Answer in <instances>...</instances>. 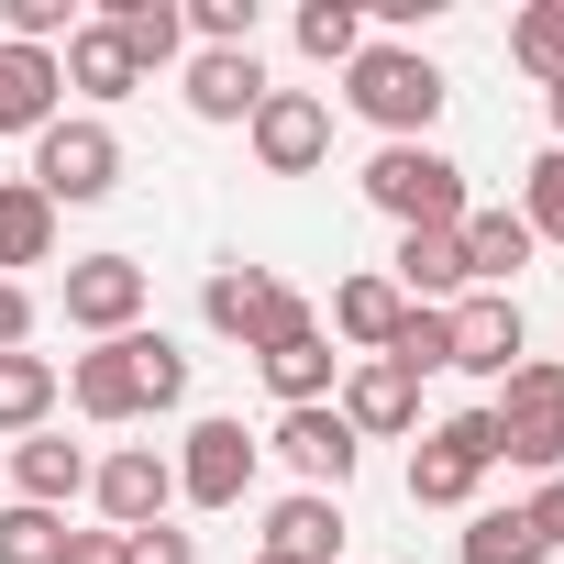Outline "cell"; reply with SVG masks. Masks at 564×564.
<instances>
[{
    "label": "cell",
    "mask_w": 564,
    "mask_h": 564,
    "mask_svg": "<svg viewBox=\"0 0 564 564\" xmlns=\"http://www.w3.org/2000/svg\"><path fill=\"white\" fill-rule=\"evenodd\" d=\"M443 100H454V78H443L421 45H399V34H366V56L344 67V111H355V122H377L388 144H432Z\"/></svg>",
    "instance_id": "6da1fadb"
},
{
    "label": "cell",
    "mask_w": 564,
    "mask_h": 564,
    "mask_svg": "<svg viewBox=\"0 0 564 564\" xmlns=\"http://www.w3.org/2000/svg\"><path fill=\"white\" fill-rule=\"evenodd\" d=\"M355 188H366L399 232H454V221L476 210V199H465V166H454L443 144H377Z\"/></svg>",
    "instance_id": "7a4b0ae2"
},
{
    "label": "cell",
    "mask_w": 564,
    "mask_h": 564,
    "mask_svg": "<svg viewBox=\"0 0 564 564\" xmlns=\"http://www.w3.org/2000/svg\"><path fill=\"white\" fill-rule=\"evenodd\" d=\"M199 322H210L221 344H243V355L289 344V333H322V311H311V300H300L276 265H210V289H199Z\"/></svg>",
    "instance_id": "3957f363"
},
{
    "label": "cell",
    "mask_w": 564,
    "mask_h": 564,
    "mask_svg": "<svg viewBox=\"0 0 564 564\" xmlns=\"http://www.w3.org/2000/svg\"><path fill=\"white\" fill-rule=\"evenodd\" d=\"M498 421V465H531V476H564V355H520L487 399Z\"/></svg>",
    "instance_id": "277c9868"
},
{
    "label": "cell",
    "mask_w": 564,
    "mask_h": 564,
    "mask_svg": "<svg viewBox=\"0 0 564 564\" xmlns=\"http://www.w3.org/2000/svg\"><path fill=\"white\" fill-rule=\"evenodd\" d=\"M34 188L56 199V221L89 210V199H111V188H122V133H111L100 111H56V122L34 133Z\"/></svg>",
    "instance_id": "5b68a950"
},
{
    "label": "cell",
    "mask_w": 564,
    "mask_h": 564,
    "mask_svg": "<svg viewBox=\"0 0 564 564\" xmlns=\"http://www.w3.org/2000/svg\"><path fill=\"white\" fill-rule=\"evenodd\" d=\"M487 465H498V421H487V410L432 421V432L410 443V509H476Z\"/></svg>",
    "instance_id": "8992f818"
},
{
    "label": "cell",
    "mask_w": 564,
    "mask_h": 564,
    "mask_svg": "<svg viewBox=\"0 0 564 564\" xmlns=\"http://www.w3.org/2000/svg\"><path fill=\"white\" fill-rule=\"evenodd\" d=\"M254 465H265V443H254L232 410H210V421H188V443H177V498H188V509H243Z\"/></svg>",
    "instance_id": "52a82bcc"
},
{
    "label": "cell",
    "mask_w": 564,
    "mask_h": 564,
    "mask_svg": "<svg viewBox=\"0 0 564 564\" xmlns=\"http://www.w3.org/2000/svg\"><path fill=\"white\" fill-rule=\"evenodd\" d=\"M243 144H254L265 177H311V166L333 155V100H322V89H265L254 122H243Z\"/></svg>",
    "instance_id": "ba28073f"
},
{
    "label": "cell",
    "mask_w": 564,
    "mask_h": 564,
    "mask_svg": "<svg viewBox=\"0 0 564 564\" xmlns=\"http://www.w3.org/2000/svg\"><path fill=\"white\" fill-rule=\"evenodd\" d=\"M89 498H100V520H111V531H155V520L177 509V454L122 443V454H100V465H89Z\"/></svg>",
    "instance_id": "9c48e42d"
},
{
    "label": "cell",
    "mask_w": 564,
    "mask_h": 564,
    "mask_svg": "<svg viewBox=\"0 0 564 564\" xmlns=\"http://www.w3.org/2000/svg\"><path fill=\"white\" fill-rule=\"evenodd\" d=\"M265 454H289V465H300V487H322V498H344V487H355V465H366V443H355V421H344L333 399H322V410H276Z\"/></svg>",
    "instance_id": "30bf717a"
},
{
    "label": "cell",
    "mask_w": 564,
    "mask_h": 564,
    "mask_svg": "<svg viewBox=\"0 0 564 564\" xmlns=\"http://www.w3.org/2000/svg\"><path fill=\"white\" fill-rule=\"evenodd\" d=\"M333 410L355 421V443H410L421 432V377H399L388 355H355L344 388H333Z\"/></svg>",
    "instance_id": "8fae6325"
},
{
    "label": "cell",
    "mask_w": 564,
    "mask_h": 564,
    "mask_svg": "<svg viewBox=\"0 0 564 564\" xmlns=\"http://www.w3.org/2000/svg\"><path fill=\"white\" fill-rule=\"evenodd\" d=\"M144 300H155V289H144V265H133V254H78V265H67V322H78L89 344L133 333Z\"/></svg>",
    "instance_id": "7c38bea8"
},
{
    "label": "cell",
    "mask_w": 564,
    "mask_h": 564,
    "mask_svg": "<svg viewBox=\"0 0 564 564\" xmlns=\"http://www.w3.org/2000/svg\"><path fill=\"white\" fill-rule=\"evenodd\" d=\"M177 100H188L199 122H254V100H265L254 45H199V56L177 67Z\"/></svg>",
    "instance_id": "4fadbf2b"
},
{
    "label": "cell",
    "mask_w": 564,
    "mask_h": 564,
    "mask_svg": "<svg viewBox=\"0 0 564 564\" xmlns=\"http://www.w3.org/2000/svg\"><path fill=\"white\" fill-rule=\"evenodd\" d=\"M520 355H531V333H520V300H498V289H465V300H454V366L498 388Z\"/></svg>",
    "instance_id": "5bb4252c"
},
{
    "label": "cell",
    "mask_w": 564,
    "mask_h": 564,
    "mask_svg": "<svg viewBox=\"0 0 564 564\" xmlns=\"http://www.w3.org/2000/svg\"><path fill=\"white\" fill-rule=\"evenodd\" d=\"M67 399L100 421V432H122V421H144V377H133V333H111V344H89L78 366H67Z\"/></svg>",
    "instance_id": "9a60e30c"
},
{
    "label": "cell",
    "mask_w": 564,
    "mask_h": 564,
    "mask_svg": "<svg viewBox=\"0 0 564 564\" xmlns=\"http://www.w3.org/2000/svg\"><path fill=\"white\" fill-rule=\"evenodd\" d=\"M265 553H276V564H333V553H344V498L289 487V498L265 509Z\"/></svg>",
    "instance_id": "2e32d148"
},
{
    "label": "cell",
    "mask_w": 564,
    "mask_h": 564,
    "mask_svg": "<svg viewBox=\"0 0 564 564\" xmlns=\"http://www.w3.org/2000/svg\"><path fill=\"white\" fill-rule=\"evenodd\" d=\"M254 366H265L276 410H322V399L344 388V355H333V333H289V344H265Z\"/></svg>",
    "instance_id": "e0dca14e"
},
{
    "label": "cell",
    "mask_w": 564,
    "mask_h": 564,
    "mask_svg": "<svg viewBox=\"0 0 564 564\" xmlns=\"http://www.w3.org/2000/svg\"><path fill=\"white\" fill-rule=\"evenodd\" d=\"M454 243H465V289H498V300H509V276L531 265V221L520 210H465Z\"/></svg>",
    "instance_id": "ac0fdd59"
},
{
    "label": "cell",
    "mask_w": 564,
    "mask_h": 564,
    "mask_svg": "<svg viewBox=\"0 0 564 564\" xmlns=\"http://www.w3.org/2000/svg\"><path fill=\"white\" fill-rule=\"evenodd\" d=\"M56 78H67L78 100H100V111L144 89V67L122 56V34H111V23H78V34H67V56H56Z\"/></svg>",
    "instance_id": "d6986e66"
},
{
    "label": "cell",
    "mask_w": 564,
    "mask_h": 564,
    "mask_svg": "<svg viewBox=\"0 0 564 564\" xmlns=\"http://www.w3.org/2000/svg\"><path fill=\"white\" fill-rule=\"evenodd\" d=\"M12 498H23V509H67V498H89V454L56 443V432H23V443H12Z\"/></svg>",
    "instance_id": "ffe728a7"
},
{
    "label": "cell",
    "mask_w": 564,
    "mask_h": 564,
    "mask_svg": "<svg viewBox=\"0 0 564 564\" xmlns=\"http://www.w3.org/2000/svg\"><path fill=\"white\" fill-rule=\"evenodd\" d=\"M56 100H67L56 56H34V45H0V133H45V122H56Z\"/></svg>",
    "instance_id": "44dd1931"
},
{
    "label": "cell",
    "mask_w": 564,
    "mask_h": 564,
    "mask_svg": "<svg viewBox=\"0 0 564 564\" xmlns=\"http://www.w3.org/2000/svg\"><path fill=\"white\" fill-rule=\"evenodd\" d=\"M111 34H122V56L155 78V67H188V12H177V0H111V12H100Z\"/></svg>",
    "instance_id": "7402d4cb"
},
{
    "label": "cell",
    "mask_w": 564,
    "mask_h": 564,
    "mask_svg": "<svg viewBox=\"0 0 564 564\" xmlns=\"http://www.w3.org/2000/svg\"><path fill=\"white\" fill-rule=\"evenodd\" d=\"M12 265H56V199L34 177H0V276Z\"/></svg>",
    "instance_id": "603a6c76"
},
{
    "label": "cell",
    "mask_w": 564,
    "mask_h": 564,
    "mask_svg": "<svg viewBox=\"0 0 564 564\" xmlns=\"http://www.w3.org/2000/svg\"><path fill=\"white\" fill-rule=\"evenodd\" d=\"M56 399H67L56 355H34V344H23V355H0V432H12V443H23V432H45V410H56Z\"/></svg>",
    "instance_id": "cb8c5ba5"
},
{
    "label": "cell",
    "mask_w": 564,
    "mask_h": 564,
    "mask_svg": "<svg viewBox=\"0 0 564 564\" xmlns=\"http://www.w3.org/2000/svg\"><path fill=\"white\" fill-rule=\"evenodd\" d=\"M399 289H388V276H344V289H333V333L355 344V355H388V333H399Z\"/></svg>",
    "instance_id": "d4e9b609"
},
{
    "label": "cell",
    "mask_w": 564,
    "mask_h": 564,
    "mask_svg": "<svg viewBox=\"0 0 564 564\" xmlns=\"http://www.w3.org/2000/svg\"><path fill=\"white\" fill-rule=\"evenodd\" d=\"M454 564H553V542L531 531V509H476L465 542H454Z\"/></svg>",
    "instance_id": "484cf974"
},
{
    "label": "cell",
    "mask_w": 564,
    "mask_h": 564,
    "mask_svg": "<svg viewBox=\"0 0 564 564\" xmlns=\"http://www.w3.org/2000/svg\"><path fill=\"white\" fill-rule=\"evenodd\" d=\"M300 56L311 67H355L366 56V12L355 0H300Z\"/></svg>",
    "instance_id": "4316f807"
},
{
    "label": "cell",
    "mask_w": 564,
    "mask_h": 564,
    "mask_svg": "<svg viewBox=\"0 0 564 564\" xmlns=\"http://www.w3.org/2000/svg\"><path fill=\"white\" fill-rule=\"evenodd\" d=\"M388 366L399 377H432V366H454V311H399V333H388Z\"/></svg>",
    "instance_id": "83f0119b"
},
{
    "label": "cell",
    "mask_w": 564,
    "mask_h": 564,
    "mask_svg": "<svg viewBox=\"0 0 564 564\" xmlns=\"http://www.w3.org/2000/svg\"><path fill=\"white\" fill-rule=\"evenodd\" d=\"M509 67H531L542 89L564 78V0H531V12L509 23Z\"/></svg>",
    "instance_id": "f1b7e54d"
},
{
    "label": "cell",
    "mask_w": 564,
    "mask_h": 564,
    "mask_svg": "<svg viewBox=\"0 0 564 564\" xmlns=\"http://www.w3.org/2000/svg\"><path fill=\"white\" fill-rule=\"evenodd\" d=\"M67 553V509H0V564H56Z\"/></svg>",
    "instance_id": "f546056e"
},
{
    "label": "cell",
    "mask_w": 564,
    "mask_h": 564,
    "mask_svg": "<svg viewBox=\"0 0 564 564\" xmlns=\"http://www.w3.org/2000/svg\"><path fill=\"white\" fill-rule=\"evenodd\" d=\"M520 221H531V243H564V144L531 155V177H520Z\"/></svg>",
    "instance_id": "4dcf8cb0"
},
{
    "label": "cell",
    "mask_w": 564,
    "mask_h": 564,
    "mask_svg": "<svg viewBox=\"0 0 564 564\" xmlns=\"http://www.w3.org/2000/svg\"><path fill=\"white\" fill-rule=\"evenodd\" d=\"M133 377H144V410H177L188 399V355L166 333H144V322H133Z\"/></svg>",
    "instance_id": "1f68e13d"
},
{
    "label": "cell",
    "mask_w": 564,
    "mask_h": 564,
    "mask_svg": "<svg viewBox=\"0 0 564 564\" xmlns=\"http://www.w3.org/2000/svg\"><path fill=\"white\" fill-rule=\"evenodd\" d=\"M188 34L199 45H254V0H188Z\"/></svg>",
    "instance_id": "d6a6232c"
},
{
    "label": "cell",
    "mask_w": 564,
    "mask_h": 564,
    "mask_svg": "<svg viewBox=\"0 0 564 564\" xmlns=\"http://www.w3.org/2000/svg\"><path fill=\"white\" fill-rule=\"evenodd\" d=\"M122 553H133V564H199V542L166 531V520H155V531H122Z\"/></svg>",
    "instance_id": "836d02e7"
},
{
    "label": "cell",
    "mask_w": 564,
    "mask_h": 564,
    "mask_svg": "<svg viewBox=\"0 0 564 564\" xmlns=\"http://www.w3.org/2000/svg\"><path fill=\"white\" fill-rule=\"evenodd\" d=\"M23 344H34V289L0 276V355H23Z\"/></svg>",
    "instance_id": "e575fe53"
},
{
    "label": "cell",
    "mask_w": 564,
    "mask_h": 564,
    "mask_svg": "<svg viewBox=\"0 0 564 564\" xmlns=\"http://www.w3.org/2000/svg\"><path fill=\"white\" fill-rule=\"evenodd\" d=\"M520 509H531V531H542V542H553V553H564V476H542V487H531V498H520Z\"/></svg>",
    "instance_id": "d590c367"
},
{
    "label": "cell",
    "mask_w": 564,
    "mask_h": 564,
    "mask_svg": "<svg viewBox=\"0 0 564 564\" xmlns=\"http://www.w3.org/2000/svg\"><path fill=\"white\" fill-rule=\"evenodd\" d=\"M56 564H133V553H122V531H67Z\"/></svg>",
    "instance_id": "8d00e7d4"
},
{
    "label": "cell",
    "mask_w": 564,
    "mask_h": 564,
    "mask_svg": "<svg viewBox=\"0 0 564 564\" xmlns=\"http://www.w3.org/2000/svg\"><path fill=\"white\" fill-rule=\"evenodd\" d=\"M553 144H564V78H553Z\"/></svg>",
    "instance_id": "74e56055"
},
{
    "label": "cell",
    "mask_w": 564,
    "mask_h": 564,
    "mask_svg": "<svg viewBox=\"0 0 564 564\" xmlns=\"http://www.w3.org/2000/svg\"><path fill=\"white\" fill-rule=\"evenodd\" d=\"M254 564H276V553H254Z\"/></svg>",
    "instance_id": "f35d334b"
}]
</instances>
